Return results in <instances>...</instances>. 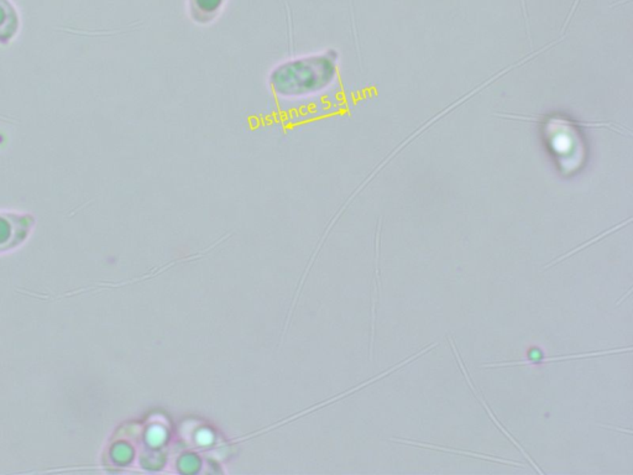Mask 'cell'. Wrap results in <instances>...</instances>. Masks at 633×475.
Segmentation results:
<instances>
[{"mask_svg":"<svg viewBox=\"0 0 633 475\" xmlns=\"http://www.w3.org/2000/svg\"><path fill=\"white\" fill-rule=\"evenodd\" d=\"M32 226V217L20 214H0V246L19 243Z\"/></svg>","mask_w":633,"mask_h":475,"instance_id":"6da1fadb","label":"cell"},{"mask_svg":"<svg viewBox=\"0 0 633 475\" xmlns=\"http://www.w3.org/2000/svg\"><path fill=\"white\" fill-rule=\"evenodd\" d=\"M603 427L611 428V429H616V431H621V432H626V434H631V431H628V429H622V428L611 427V426H607V425H603Z\"/></svg>","mask_w":633,"mask_h":475,"instance_id":"52a82bcc","label":"cell"},{"mask_svg":"<svg viewBox=\"0 0 633 475\" xmlns=\"http://www.w3.org/2000/svg\"><path fill=\"white\" fill-rule=\"evenodd\" d=\"M632 348H619V349H609V351H592V353H584V354H574V356H552V358H543V359H528V360H521V362H494V364H485L484 368H501V367H517V365H527V364H537V362H561V360H569V359H580V358H592V356H609V354H615V353H622V351H631Z\"/></svg>","mask_w":633,"mask_h":475,"instance_id":"277c9868","label":"cell"},{"mask_svg":"<svg viewBox=\"0 0 633 475\" xmlns=\"http://www.w3.org/2000/svg\"><path fill=\"white\" fill-rule=\"evenodd\" d=\"M630 222H631V218H628V220H626L625 223H621V224H619V226H614V228H611V229H609V231H606V232L605 233H601V234H600V235H598V237L592 238V239H590L589 242H586V243L581 244V245H579L578 248H575V249L570 250L569 253H567V254H564V255L561 256V258H558L556 260H553V262H550V264H547V265L544 266V269H550V267L553 266L554 264H558V262H562V260H564V259H567L569 256L573 255V254H575V253H578V251H580V250L584 249V248H586V246H589V245H592V244L595 243V242H598V240H600L601 238H605L606 237V235H609V234H611V233L615 232V231H617L619 228H621V226H626V224H628Z\"/></svg>","mask_w":633,"mask_h":475,"instance_id":"8992f818","label":"cell"},{"mask_svg":"<svg viewBox=\"0 0 633 475\" xmlns=\"http://www.w3.org/2000/svg\"><path fill=\"white\" fill-rule=\"evenodd\" d=\"M20 17L10 0H0V43L6 45L18 35Z\"/></svg>","mask_w":633,"mask_h":475,"instance_id":"7a4b0ae2","label":"cell"},{"mask_svg":"<svg viewBox=\"0 0 633 475\" xmlns=\"http://www.w3.org/2000/svg\"><path fill=\"white\" fill-rule=\"evenodd\" d=\"M448 340H449V343H450V345H452V348H453V351H454L455 358H456V360H458V362H459L460 369H461V370H463V373H464V376H465V379H466V381H468V384H469V386H470V389H472V392H474V394L476 395V398H478L479 400L481 401V404H483V406H484V409L485 410H486V412H488V415L490 416L491 420L495 422L496 426H497V427L501 429L502 434H505V436L508 437V440H511V442H512V443H514V445H516V447H517V448H519V449H520L521 452H522V454H523V456L526 457L527 461H528V462H530V463L532 464V467H533L534 469L537 470L539 474H543V472L539 469V468H538L537 464L534 463V462L532 461V458L530 457V456H528V453H527V452L525 451L523 448H522V445H520V443H519L517 440H514V437H512L511 434H508V431H506L505 428L502 427L501 423L497 421V418H496L495 415H494V414L491 412L490 409H489V406H488V404L485 403L484 398H481V395H480V394H479V392L476 391V390H475V387H474V385H472V379H470V376H469V374H468V371H466V369L464 368V365H463V362H461V358H460L459 353H458V351H456V348H455V345H454V343H453V340H452V338H450V337H448Z\"/></svg>","mask_w":633,"mask_h":475,"instance_id":"3957f363","label":"cell"},{"mask_svg":"<svg viewBox=\"0 0 633 475\" xmlns=\"http://www.w3.org/2000/svg\"><path fill=\"white\" fill-rule=\"evenodd\" d=\"M391 440H392V442H397V443H403V445H417V447H423V448H430V449H436V451L448 452V453H458V454H464V456H468V457L479 458V459H486V461H491V462H496V463L510 464V465H516V467H523V464L519 463V462L508 461V459H500V458L491 457V456H484V454H479V453H474V452L460 451V449L444 448V447H441V445H430V443H422V442H414V440H411L391 438Z\"/></svg>","mask_w":633,"mask_h":475,"instance_id":"5b68a950","label":"cell"}]
</instances>
